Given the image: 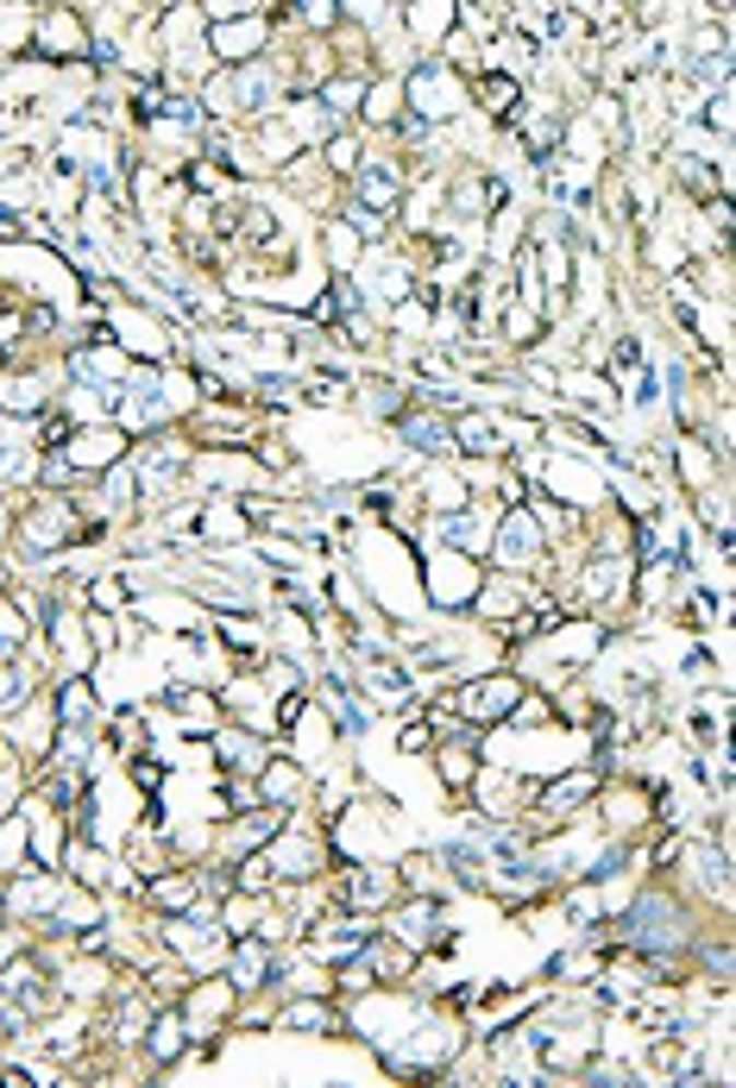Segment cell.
<instances>
[{"instance_id": "cell-1", "label": "cell", "mask_w": 736, "mask_h": 1088, "mask_svg": "<svg viewBox=\"0 0 736 1088\" xmlns=\"http://www.w3.org/2000/svg\"><path fill=\"white\" fill-rule=\"evenodd\" d=\"M271 95H278V70H271V63H246L240 77H227L221 89H214L221 114H265Z\"/></svg>"}, {"instance_id": "cell-2", "label": "cell", "mask_w": 736, "mask_h": 1088, "mask_svg": "<svg viewBox=\"0 0 736 1088\" xmlns=\"http://www.w3.org/2000/svg\"><path fill=\"white\" fill-rule=\"evenodd\" d=\"M491 541H498V560H504L510 573H523V566H535V560L548 554V541H541V516H529V510H510Z\"/></svg>"}, {"instance_id": "cell-3", "label": "cell", "mask_w": 736, "mask_h": 1088, "mask_svg": "<svg viewBox=\"0 0 736 1088\" xmlns=\"http://www.w3.org/2000/svg\"><path fill=\"white\" fill-rule=\"evenodd\" d=\"M516 699H523L516 680H479V686H466L454 705H459V717H472V724H498V717L516 711Z\"/></svg>"}, {"instance_id": "cell-4", "label": "cell", "mask_w": 736, "mask_h": 1088, "mask_svg": "<svg viewBox=\"0 0 736 1088\" xmlns=\"http://www.w3.org/2000/svg\"><path fill=\"white\" fill-rule=\"evenodd\" d=\"M454 1051H459V1032L434 1019V1026H422L409 1044H397V1051H390V1069H429V1063H447Z\"/></svg>"}, {"instance_id": "cell-5", "label": "cell", "mask_w": 736, "mask_h": 1088, "mask_svg": "<svg viewBox=\"0 0 736 1088\" xmlns=\"http://www.w3.org/2000/svg\"><path fill=\"white\" fill-rule=\"evenodd\" d=\"M409 102H416V114H429V120H441V114H454V82L441 77V63H422L416 77H409Z\"/></svg>"}, {"instance_id": "cell-6", "label": "cell", "mask_w": 736, "mask_h": 1088, "mask_svg": "<svg viewBox=\"0 0 736 1088\" xmlns=\"http://www.w3.org/2000/svg\"><path fill=\"white\" fill-rule=\"evenodd\" d=\"M441 541L447 548H491V510H472V504H459L441 516Z\"/></svg>"}, {"instance_id": "cell-7", "label": "cell", "mask_w": 736, "mask_h": 1088, "mask_svg": "<svg viewBox=\"0 0 736 1088\" xmlns=\"http://www.w3.org/2000/svg\"><path fill=\"white\" fill-rule=\"evenodd\" d=\"M598 793V774L585 768V774H566V781H554L541 799H535V818H560L566 806H580V799H592Z\"/></svg>"}, {"instance_id": "cell-8", "label": "cell", "mask_w": 736, "mask_h": 1088, "mask_svg": "<svg viewBox=\"0 0 736 1088\" xmlns=\"http://www.w3.org/2000/svg\"><path fill=\"white\" fill-rule=\"evenodd\" d=\"M454 447H466V454L491 459L498 447H504V434H498V422H484L479 409H459V422H454Z\"/></svg>"}, {"instance_id": "cell-9", "label": "cell", "mask_w": 736, "mask_h": 1088, "mask_svg": "<svg viewBox=\"0 0 736 1088\" xmlns=\"http://www.w3.org/2000/svg\"><path fill=\"white\" fill-rule=\"evenodd\" d=\"M397 429H404L409 447H422V454H454V429L447 422H434V416H397Z\"/></svg>"}, {"instance_id": "cell-10", "label": "cell", "mask_w": 736, "mask_h": 1088, "mask_svg": "<svg viewBox=\"0 0 736 1088\" xmlns=\"http://www.w3.org/2000/svg\"><path fill=\"white\" fill-rule=\"evenodd\" d=\"M397 196H404V177H397V164H372L365 177H359V208H397Z\"/></svg>"}, {"instance_id": "cell-11", "label": "cell", "mask_w": 736, "mask_h": 1088, "mask_svg": "<svg viewBox=\"0 0 736 1088\" xmlns=\"http://www.w3.org/2000/svg\"><path fill=\"white\" fill-rule=\"evenodd\" d=\"M57 724H63V730H95V692H89L82 680L63 686V699H57Z\"/></svg>"}, {"instance_id": "cell-12", "label": "cell", "mask_w": 736, "mask_h": 1088, "mask_svg": "<svg viewBox=\"0 0 736 1088\" xmlns=\"http://www.w3.org/2000/svg\"><path fill=\"white\" fill-rule=\"evenodd\" d=\"M328 705H334V730H340V736H365V724H372V711L359 705V699H353V692H347L340 680L328 686Z\"/></svg>"}, {"instance_id": "cell-13", "label": "cell", "mask_w": 736, "mask_h": 1088, "mask_svg": "<svg viewBox=\"0 0 736 1088\" xmlns=\"http://www.w3.org/2000/svg\"><path fill=\"white\" fill-rule=\"evenodd\" d=\"M26 535L38 541V548H57V541L70 535V504H45V510H32V516H26Z\"/></svg>"}, {"instance_id": "cell-14", "label": "cell", "mask_w": 736, "mask_h": 1088, "mask_svg": "<svg viewBox=\"0 0 736 1088\" xmlns=\"http://www.w3.org/2000/svg\"><path fill=\"white\" fill-rule=\"evenodd\" d=\"M164 937H171L177 950H208V944H214L221 932H214L208 919H171V925H164Z\"/></svg>"}, {"instance_id": "cell-15", "label": "cell", "mask_w": 736, "mask_h": 1088, "mask_svg": "<svg viewBox=\"0 0 736 1088\" xmlns=\"http://www.w3.org/2000/svg\"><path fill=\"white\" fill-rule=\"evenodd\" d=\"M265 962H271V957H265V950H258V944H240V957H233L227 982H233V987H258V982H265V975H271V969H265Z\"/></svg>"}, {"instance_id": "cell-16", "label": "cell", "mask_w": 736, "mask_h": 1088, "mask_svg": "<svg viewBox=\"0 0 736 1088\" xmlns=\"http://www.w3.org/2000/svg\"><path fill=\"white\" fill-rule=\"evenodd\" d=\"M221 756H227V768H246V774H253V768H265V756H258V736H246V730H240V736L221 730Z\"/></svg>"}, {"instance_id": "cell-17", "label": "cell", "mask_w": 736, "mask_h": 1088, "mask_svg": "<svg viewBox=\"0 0 736 1088\" xmlns=\"http://www.w3.org/2000/svg\"><path fill=\"white\" fill-rule=\"evenodd\" d=\"M157 906H196V875H164V881L145 887Z\"/></svg>"}, {"instance_id": "cell-18", "label": "cell", "mask_w": 736, "mask_h": 1088, "mask_svg": "<svg viewBox=\"0 0 736 1088\" xmlns=\"http://www.w3.org/2000/svg\"><path fill=\"white\" fill-rule=\"evenodd\" d=\"M623 585V560H592L585 566V598H610Z\"/></svg>"}, {"instance_id": "cell-19", "label": "cell", "mask_w": 736, "mask_h": 1088, "mask_svg": "<svg viewBox=\"0 0 736 1088\" xmlns=\"http://www.w3.org/2000/svg\"><path fill=\"white\" fill-rule=\"evenodd\" d=\"M26 648V617H20V605H0V660H13Z\"/></svg>"}, {"instance_id": "cell-20", "label": "cell", "mask_w": 736, "mask_h": 1088, "mask_svg": "<svg viewBox=\"0 0 736 1088\" xmlns=\"http://www.w3.org/2000/svg\"><path fill=\"white\" fill-rule=\"evenodd\" d=\"M283 1026H296V1032H334V1019L322 1001H296V1007L283 1013Z\"/></svg>"}, {"instance_id": "cell-21", "label": "cell", "mask_w": 736, "mask_h": 1088, "mask_svg": "<svg viewBox=\"0 0 736 1088\" xmlns=\"http://www.w3.org/2000/svg\"><path fill=\"white\" fill-rule=\"evenodd\" d=\"M171 705H177L183 730H189V724H196V730H202V724H208V711H214V705H208V699H202V692H183V686H177V692H171Z\"/></svg>"}, {"instance_id": "cell-22", "label": "cell", "mask_w": 736, "mask_h": 1088, "mask_svg": "<svg viewBox=\"0 0 736 1088\" xmlns=\"http://www.w3.org/2000/svg\"><path fill=\"white\" fill-rule=\"evenodd\" d=\"M183 1044V1013H164V1026L152 1032V1057H177Z\"/></svg>"}, {"instance_id": "cell-23", "label": "cell", "mask_w": 736, "mask_h": 1088, "mask_svg": "<svg viewBox=\"0 0 736 1088\" xmlns=\"http://www.w3.org/2000/svg\"><path fill=\"white\" fill-rule=\"evenodd\" d=\"M258 38H265V26H258V20H246V26H227L221 38H214V45H221V51L233 57V51H253Z\"/></svg>"}, {"instance_id": "cell-24", "label": "cell", "mask_w": 736, "mask_h": 1088, "mask_svg": "<svg viewBox=\"0 0 736 1088\" xmlns=\"http://www.w3.org/2000/svg\"><path fill=\"white\" fill-rule=\"evenodd\" d=\"M397 932H404V937H429V932H434V906H429V900H416V906H404V919H397Z\"/></svg>"}, {"instance_id": "cell-25", "label": "cell", "mask_w": 736, "mask_h": 1088, "mask_svg": "<svg viewBox=\"0 0 736 1088\" xmlns=\"http://www.w3.org/2000/svg\"><path fill=\"white\" fill-rule=\"evenodd\" d=\"M353 102H365V82H328V114H347Z\"/></svg>"}, {"instance_id": "cell-26", "label": "cell", "mask_w": 736, "mask_h": 1088, "mask_svg": "<svg viewBox=\"0 0 736 1088\" xmlns=\"http://www.w3.org/2000/svg\"><path fill=\"white\" fill-rule=\"evenodd\" d=\"M283 793H296V768H271L265 774V806H278Z\"/></svg>"}, {"instance_id": "cell-27", "label": "cell", "mask_w": 736, "mask_h": 1088, "mask_svg": "<svg viewBox=\"0 0 736 1088\" xmlns=\"http://www.w3.org/2000/svg\"><path fill=\"white\" fill-rule=\"evenodd\" d=\"M484 102L498 107V114H510V102H516V82H510V77H484Z\"/></svg>"}, {"instance_id": "cell-28", "label": "cell", "mask_w": 736, "mask_h": 1088, "mask_svg": "<svg viewBox=\"0 0 736 1088\" xmlns=\"http://www.w3.org/2000/svg\"><path fill=\"white\" fill-rule=\"evenodd\" d=\"M253 900H227V932H253Z\"/></svg>"}, {"instance_id": "cell-29", "label": "cell", "mask_w": 736, "mask_h": 1088, "mask_svg": "<svg viewBox=\"0 0 736 1088\" xmlns=\"http://www.w3.org/2000/svg\"><path fill=\"white\" fill-rule=\"evenodd\" d=\"M296 7H303L308 26H334V0H296Z\"/></svg>"}, {"instance_id": "cell-30", "label": "cell", "mask_w": 736, "mask_h": 1088, "mask_svg": "<svg viewBox=\"0 0 736 1088\" xmlns=\"http://www.w3.org/2000/svg\"><path fill=\"white\" fill-rule=\"evenodd\" d=\"M328 157L340 164V171H353V164H359V145H353V139H334V145H328Z\"/></svg>"}, {"instance_id": "cell-31", "label": "cell", "mask_w": 736, "mask_h": 1088, "mask_svg": "<svg viewBox=\"0 0 736 1088\" xmlns=\"http://www.w3.org/2000/svg\"><path fill=\"white\" fill-rule=\"evenodd\" d=\"M214 20H233V13H253V0H208Z\"/></svg>"}, {"instance_id": "cell-32", "label": "cell", "mask_w": 736, "mask_h": 1088, "mask_svg": "<svg viewBox=\"0 0 736 1088\" xmlns=\"http://www.w3.org/2000/svg\"><path fill=\"white\" fill-rule=\"evenodd\" d=\"M573 7H580V13H598V0H573Z\"/></svg>"}]
</instances>
